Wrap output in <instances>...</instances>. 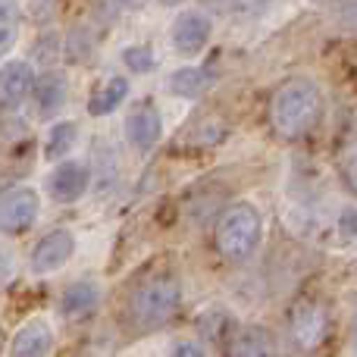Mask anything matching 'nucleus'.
<instances>
[{"instance_id":"10","label":"nucleus","mask_w":357,"mask_h":357,"mask_svg":"<svg viewBox=\"0 0 357 357\" xmlns=\"http://www.w3.org/2000/svg\"><path fill=\"white\" fill-rule=\"evenodd\" d=\"M54 348V329L44 317H31L13 333L10 357H47Z\"/></svg>"},{"instance_id":"6","label":"nucleus","mask_w":357,"mask_h":357,"mask_svg":"<svg viewBox=\"0 0 357 357\" xmlns=\"http://www.w3.org/2000/svg\"><path fill=\"white\" fill-rule=\"evenodd\" d=\"M210 35H213V19H210L204 10H195V6L178 13L173 19V31H169L173 50L182 56H197L204 47H207Z\"/></svg>"},{"instance_id":"17","label":"nucleus","mask_w":357,"mask_h":357,"mask_svg":"<svg viewBox=\"0 0 357 357\" xmlns=\"http://www.w3.org/2000/svg\"><path fill=\"white\" fill-rule=\"evenodd\" d=\"M129 91H132L129 75H123V73L110 75V79L91 94V100H88V113H91V116H110V113H116L119 107L126 104Z\"/></svg>"},{"instance_id":"19","label":"nucleus","mask_w":357,"mask_h":357,"mask_svg":"<svg viewBox=\"0 0 357 357\" xmlns=\"http://www.w3.org/2000/svg\"><path fill=\"white\" fill-rule=\"evenodd\" d=\"M335 167H339V176L345 182V188L357 195V132L342 138L339 154H335Z\"/></svg>"},{"instance_id":"14","label":"nucleus","mask_w":357,"mask_h":357,"mask_svg":"<svg viewBox=\"0 0 357 357\" xmlns=\"http://www.w3.org/2000/svg\"><path fill=\"white\" fill-rule=\"evenodd\" d=\"M226 351L229 357H276V339L266 326H238Z\"/></svg>"},{"instance_id":"12","label":"nucleus","mask_w":357,"mask_h":357,"mask_svg":"<svg viewBox=\"0 0 357 357\" xmlns=\"http://www.w3.org/2000/svg\"><path fill=\"white\" fill-rule=\"evenodd\" d=\"M35 88V69L25 60H10L0 66V104L3 107H19L22 100L31 98Z\"/></svg>"},{"instance_id":"13","label":"nucleus","mask_w":357,"mask_h":357,"mask_svg":"<svg viewBox=\"0 0 357 357\" xmlns=\"http://www.w3.org/2000/svg\"><path fill=\"white\" fill-rule=\"evenodd\" d=\"M100 304V285L91 279H79V282H69L60 295V314L66 320H85L98 310Z\"/></svg>"},{"instance_id":"16","label":"nucleus","mask_w":357,"mask_h":357,"mask_svg":"<svg viewBox=\"0 0 357 357\" xmlns=\"http://www.w3.org/2000/svg\"><path fill=\"white\" fill-rule=\"evenodd\" d=\"M210 85H213V69L210 66H178L167 79V88L182 100L201 98Z\"/></svg>"},{"instance_id":"22","label":"nucleus","mask_w":357,"mask_h":357,"mask_svg":"<svg viewBox=\"0 0 357 357\" xmlns=\"http://www.w3.org/2000/svg\"><path fill=\"white\" fill-rule=\"evenodd\" d=\"M16 38H19V22H16V16H13V10H10L6 3H0V60H3V56L13 50Z\"/></svg>"},{"instance_id":"8","label":"nucleus","mask_w":357,"mask_h":357,"mask_svg":"<svg viewBox=\"0 0 357 357\" xmlns=\"http://www.w3.org/2000/svg\"><path fill=\"white\" fill-rule=\"evenodd\" d=\"M123 129H126V142H129L138 154H151L163 138V116L151 100H144V104L129 110Z\"/></svg>"},{"instance_id":"23","label":"nucleus","mask_w":357,"mask_h":357,"mask_svg":"<svg viewBox=\"0 0 357 357\" xmlns=\"http://www.w3.org/2000/svg\"><path fill=\"white\" fill-rule=\"evenodd\" d=\"M173 357H207V348L195 339H178L173 345Z\"/></svg>"},{"instance_id":"11","label":"nucleus","mask_w":357,"mask_h":357,"mask_svg":"<svg viewBox=\"0 0 357 357\" xmlns=\"http://www.w3.org/2000/svg\"><path fill=\"white\" fill-rule=\"evenodd\" d=\"M310 226L320 229V235L329 241V245L342 248V251H354L357 248V207H339L333 210V216H323L320 220L317 216H310Z\"/></svg>"},{"instance_id":"18","label":"nucleus","mask_w":357,"mask_h":357,"mask_svg":"<svg viewBox=\"0 0 357 357\" xmlns=\"http://www.w3.org/2000/svg\"><path fill=\"white\" fill-rule=\"evenodd\" d=\"M75 142H79V126H75L73 119L54 123V126L47 129V142H44V157H47V160H60V157H66L69 151L75 148Z\"/></svg>"},{"instance_id":"7","label":"nucleus","mask_w":357,"mask_h":357,"mask_svg":"<svg viewBox=\"0 0 357 357\" xmlns=\"http://www.w3.org/2000/svg\"><path fill=\"white\" fill-rule=\"evenodd\" d=\"M75 254V235L69 229H50L35 248H31L29 266L35 276H50V273L63 270Z\"/></svg>"},{"instance_id":"20","label":"nucleus","mask_w":357,"mask_h":357,"mask_svg":"<svg viewBox=\"0 0 357 357\" xmlns=\"http://www.w3.org/2000/svg\"><path fill=\"white\" fill-rule=\"evenodd\" d=\"M116 176H119V160H116V154L110 151V144L100 142L98 148H94V182H98L100 188L107 191L113 182H116Z\"/></svg>"},{"instance_id":"21","label":"nucleus","mask_w":357,"mask_h":357,"mask_svg":"<svg viewBox=\"0 0 357 357\" xmlns=\"http://www.w3.org/2000/svg\"><path fill=\"white\" fill-rule=\"evenodd\" d=\"M123 66L129 69V73H138V75L154 73L157 69L154 47H148V44H129V47L123 50Z\"/></svg>"},{"instance_id":"9","label":"nucleus","mask_w":357,"mask_h":357,"mask_svg":"<svg viewBox=\"0 0 357 357\" xmlns=\"http://www.w3.org/2000/svg\"><path fill=\"white\" fill-rule=\"evenodd\" d=\"M91 188V169L79 160H63L54 167V173L47 176V195L56 204H75L85 197V191Z\"/></svg>"},{"instance_id":"1","label":"nucleus","mask_w":357,"mask_h":357,"mask_svg":"<svg viewBox=\"0 0 357 357\" xmlns=\"http://www.w3.org/2000/svg\"><path fill=\"white\" fill-rule=\"evenodd\" d=\"M323 116L320 85L307 75H291L273 91L270 98V126L279 138L298 142L304 138Z\"/></svg>"},{"instance_id":"3","label":"nucleus","mask_w":357,"mask_h":357,"mask_svg":"<svg viewBox=\"0 0 357 357\" xmlns=\"http://www.w3.org/2000/svg\"><path fill=\"white\" fill-rule=\"evenodd\" d=\"M260 241H264V216L251 201H235L216 216L213 245L222 260L245 264L257 254Z\"/></svg>"},{"instance_id":"15","label":"nucleus","mask_w":357,"mask_h":357,"mask_svg":"<svg viewBox=\"0 0 357 357\" xmlns=\"http://www.w3.org/2000/svg\"><path fill=\"white\" fill-rule=\"evenodd\" d=\"M31 94H35L38 113H41V116H54V113L63 110V104H66V98H69V82L63 73H44L41 79H35Z\"/></svg>"},{"instance_id":"4","label":"nucleus","mask_w":357,"mask_h":357,"mask_svg":"<svg viewBox=\"0 0 357 357\" xmlns=\"http://www.w3.org/2000/svg\"><path fill=\"white\" fill-rule=\"evenodd\" d=\"M285 329H289V342L298 354H314L320 351L329 342V333H333V310L323 298H298L289 310V320H285Z\"/></svg>"},{"instance_id":"5","label":"nucleus","mask_w":357,"mask_h":357,"mask_svg":"<svg viewBox=\"0 0 357 357\" xmlns=\"http://www.w3.org/2000/svg\"><path fill=\"white\" fill-rule=\"evenodd\" d=\"M38 213H41V197L29 185H16L0 195V232L6 235H22L35 226Z\"/></svg>"},{"instance_id":"2","label":"nucleus","mask_w":357,"mask_h":357,"mask_svg":"<svg viewBox=\"0 0 357 357\" xmlns=\"http://www.w3.org/2000/svg\"><path fill=\"white\" fill-rule=\"evenodd\" d=\"M182 304V282L173 270L144 276L129 295V323L138 333L163 329Z\"/></svg>"}]
</instances>
